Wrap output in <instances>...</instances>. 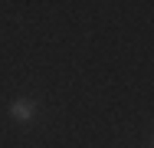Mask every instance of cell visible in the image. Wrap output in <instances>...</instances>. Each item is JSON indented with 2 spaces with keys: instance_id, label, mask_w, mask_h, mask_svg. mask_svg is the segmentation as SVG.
Returning a JSON list of instances; mask_svg holds the SVG:
<instances>
[{
  "instance_id": "obj_1",
  "label": "cell",
  "mask_w": 154,
  "mask_h": 148,
  "mask_svg": "<svg viewBox=\"0 0 154 148\" xmlns=\"http://www.w3.org/2000/svg\"><path fill=\"white\" fill-rule=\"evenodd\" d=\"M10 115H13V122H33L36 105H33L30 99H17V102L10 105Z\"/></svg>"
}]
</instances>
